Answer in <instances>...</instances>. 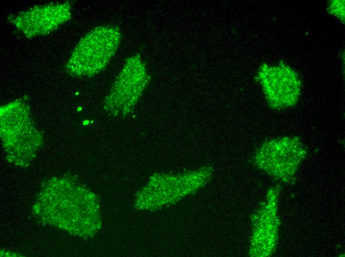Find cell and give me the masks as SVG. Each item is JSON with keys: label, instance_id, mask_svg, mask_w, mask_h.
Returning <instances> with one entry per match:
<instances>
[{"label": "cell", "instance_id": "obj_5", "mask_svg": "<svg viewBox=\"0 0 345 257\" xmlns=\"http://www.w3.org/2000/svg\"><path fill=\"white\" fill-rule=\"evenodd\" d=\"M256 78L271 108L281 110L296 104L301 93V82L290 67L282 62L276 65L263 63Z\"/></svg>", "mask_w": 345, "mask_h": 257}, {"label": "cell", "instance_id": "obj_8", "mask_svg": "<svg viewBox=\"0 0 345 257\" xmlns=\"http://www.w3.org/2000/svg\"><path fill=\"white\" fill-rule=\"evenodd\" d=\"M328 12L339 19L341 22L345 23V0H331L327 8Z\"/></svg>", "mask_w": 345, "mask_h": 257}, {"label": "cell", "instance_id": "obj_2", "mask_svg": "<svg viewBox=\"0 0 345 257\" xmlns=\"http://www.w3.org/2000/svg\"><path fill=\"white\" fill-rule=\"evenodd\" d=\"M0 133L7 160L14 165L27 167L44 144L28 104L17 99L0 109Z\"/></svg>", "mask_w": 345, "mask_h": 257}, {"label": "cell", "instance_id": "obj_6", "mask_svg": "<svg viewBox=\"0 0 345 257\" xmlns=\"http://www.w3.org/2000/svg\"><path fill=\"white\" fill-rule=\"evenodd\" d=\"M306 151L296 137H283L269 140L259 151L257 162L269 174L288 180L295 174L305 157Z\"/></svg>", "mask_w": 345, "mask_h": 257}, {"label": "cell", "instance_id": "obj_7", "mask_svg": "<svg viewBox=\"0 0 345 257\" xmlns=\"http://www.w3.org/2000/svg\"><path fill=\"white\" fill-rule=\"evenodd\" d=\"M69 2L37 5L9 17L10 21L27 38L49 34L70 19Z\"/></svg>", "mask_w": 345, "mask_h": 257}, {"label": "cell", "instance_id": "obj_3", "mask_svg": "<svg viewBox=\"0 0 345 257\" xmlns=\"http://www.w3.org/2000/svg\"><path fill=\"white\" fill-rule=\"evenodd\" d=\"M119 28L99 26L88 32L78 43L65 65L70 76L90 78L105 69L120 43Z\"/></svg>", "mask_w": 345, "mask_h": 257}, {"label": "cell", "instance_id": "obj_4", "mask_svg": "<svg viewBox=\"0 0 345 257\" xmlns=\"http://www.w3.org/2000/svg\"><path fill=\"white\" fill-rule=\"evenodd\" d=\"M145 64L137 54L128 58L104 102L108 112L126 114L134 108L149 82Z\"/></svg>", "mask_w": 345, "mask_h": 257}, {"label": "cell", "instance_id": "obj_1", "mask_svg": "<svg viewBox=\"0 0 345 257\" xmlns=\"http://www.w3.org/2000/svg\"><path fill=\"white\" fill-rule=\"evenodd\" d=\"M83 191L72 176L49 179L42 185L33 208L35 215L44 223L79 236L91 216Z\"/></svg>", "mask_w": 345, "mask_h": 257}]
</instances>
